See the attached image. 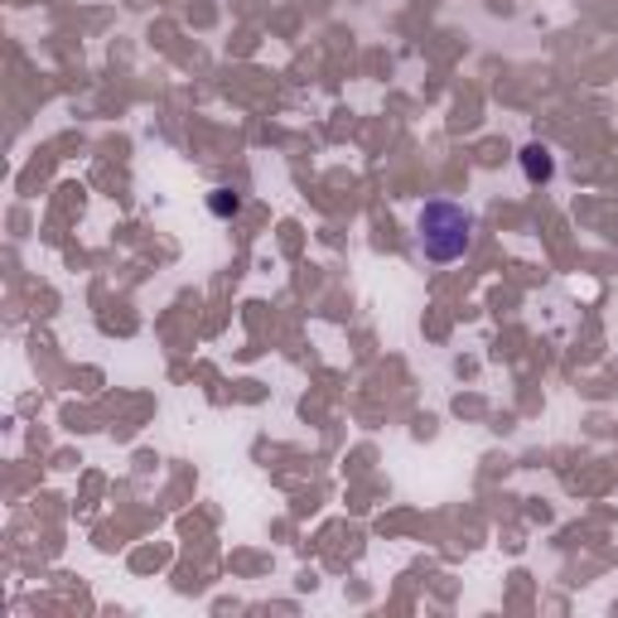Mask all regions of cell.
<instances>
[{"label":"cell","instance_id":"6da1fadb","mask_svg":"<svg viewBox=\"0 0 618 618\" xmlns=\"http://www.w3.org/2000/svg\"><path fill=\"white\" fill-rule=\"evenodd\" d=\"M474 213L454 199H426L416 213V241H420V257L435 266H454L469 257L474 247Z\"/></svg>","mask_w":618,"mask_h":618},{"label":"cell","instance_id":"7a4b0ae2","mask_svg":"<svg viewBox=\"0 0 618 618\" xmlns=\"http://www.w3.org/2000/svg\"><path fill=\"white\" fill-rule=\"evenodd\" d=\"M517 165H523L527 184H551L555 179V150L551 145H541V141L523 145V150H517Z\"/></svg>","mask_w":618,"mask_h":618},{"label":"cell","instance_id":"3957f363","mask_svg":"<svg viewBox=\"0 0 618 618\" xmlns=\"http://www.w3.org/2000/svg\"><path fill=\"white\" fill-rule=\"evenodd\" d=\"M209 213L217 217V223H233V217L241 213V193H237V189H227V184H223V189H213V193H209Z\"/></svg>","mask_w":618,"mask_h":618}]
</instances>
